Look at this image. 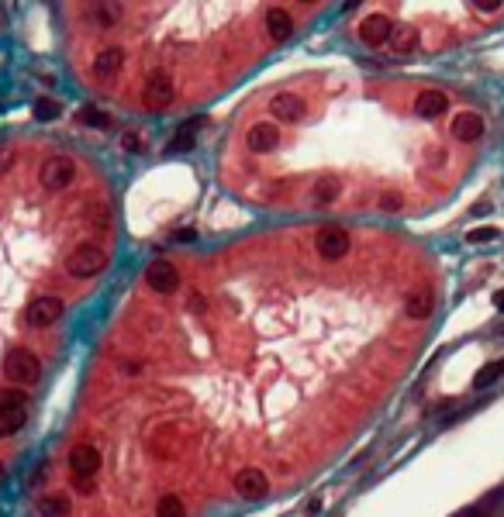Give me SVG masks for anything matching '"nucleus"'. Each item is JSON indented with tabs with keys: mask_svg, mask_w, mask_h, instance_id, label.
<instances>
[{
	"mask_svg": "<svg viewBox=\"0 0 504 517\" xmlns=\"http://www.w3.org/2000/svg\"><path fill=\"white\" fill-rule=\"evenodd\" d=\"M69 469H73V476L90 479V476L101 469V452H97L94 445H77V448L69 452Z\"/></svg>",
	"mask_w": 504,
	"mask_h": 517,
	"instance_id": "15",
	"label": "nucleus"
},
{
	"mask_svg": "<svg viewBox=\"0 0 504 517\" xmlns=\"http://www.w3.org/2000/svg\"><path fill=\"white\" fill-rule=\"evenodd\" d=\"M62 266H66L69 276H77V280H90V276L104 273L107 252L101 249V245H94V242H80V245H73V249L66 252Z\"/></svg>",
	"mask_w": 504,
	"mask_h": 517,
	"instance_id": "1",
	"label": "nucleus"
},
{
	"mask_svg": "<svg viewBox=\"0 0 504 517\" xmlns=\"http://www.w3.org/2000/svg\"><path fill=\"white\" fill-rule=\"evenodd\" d=\"M0 28H4V7H0Z\"/></svg>",
	"mask_w": 504,
	"mask_h": 517,
	"instance_id": "38",
	"label": "nucleus"
},
{
	"mask_svg": "<svg viewBox=\"0 0 504 517\" xmlns=\"http://www.w3.org/2000/svg\"><path fill=\"white\" fill-rule=\"evenodd\" d=\"M186 307L197 310V314H204V310H208V304H204V297H201V293H190V297H186Z\"/></svg>",
	"mask_w": 504,
	"mask_h": 517,
	"instance_id": "32",
	"label": "nucleus"
},
{
	"mask_svg": "<svg viewBox=\"0 0 504 517\" xmlns=\"http://www.w3.org/2000/svg\"><path fill=\"white\" fill-rule=\"evenodd\" d=\"M266 35L273 38V42H287L293 35V18L284 11V7H266Z\"/></svg>",
	"mask_w": 504,
	"mask_h": 517,
	"instance_id": "16",
	"label": "nucleus"
},
{
	"mask_svg": "<svg viewBox=\"0 0 504 517\" xmlns=\"http://www.w3.org/2000/svg\"><path fill=\"white\" fill-rule=\"evenodd\" d=\"M269 114H273V121L297 125V121L308 114V103H304V97H301V93L280 90V93H273V101H269Z\"/></svg>",
	"mask_w": 504,
	"mask_h": 517,
	"instance_id": "8",
	"label": "nucleus"
},
{
	"mask_svg": "<svg viewBox=\"0 0 504 517\" xmlns=\"http://www.w3.org/2000/svg\"><path fill=\"white\" fill-rule=\"evenodd\" d=\"M73 490L83 493V496H90V493H94V487H90V479H80V476H73Z\"/></svg>",
	"mask_w": 504,
	"mask_h": 517,
	"instance_id": "33",
	"label": "nucleus"
},
{
	"mask_svg": "<svg viewBox=\"0 0 504 517\" xmlns=\"http://www.w3.org/2000/svg\"><path fill=\"white\" fill-rule=\"evenodd\" d=\"M14 166V152H0V173H7Z\"/></svg>",
	"mask_w": 504,
	"mask_h": 517,
	"instance_id": "35",
	"label": "nucleus"
},
{
	"mask_svg": "<svg viewBox=\"0 0 504 517\" xmlns=\"http://www.w3.org/2000/svg\"><path fill=\"white\" fill-rule=\"evenodd\" d=\"M394 21L387 18V14H370L363 25H359V38L370 45V49H380V45H387L391 38H394Z\"/></svg>",
	"mask_w": 504,
	"mask_h": 517,
	"instance_id": "12",
	"label": "nucleus"
},
{
	"mask_svg": "<svg viewBox=\"0 0 504 517\" xmlns=\"http://www.w3.org/2000/svg\"><path fill=\"white\" fill-rule=\"evenodd\" d=\"M83 125H90V128H111V114H104V110H97V107H86L80 114Z\"/></svg>",
	"mask_w": 504,
	"mask_h": 517,
	"instance_id": "27",
	"label": "nucleus"
},
{
	"mask_svg": "<svg viewBox=\"0 0 504 517\" xmlns=\"http://www.w3.org/2000/svg\"><path fill=\"white\" fill-rule=\"evenodd\" d=\"M186 238H194V228H180L177 232V242H186Z\"/></svg>",
	"mask_w": 504,
	"mask_h": 517,
	"instance_id": "36",
	"label": "nucleus"
},
{
	"mask_svg": "<svg viewBox=\"0 0 504 517\" xmlns=\"http://www.w3.org/2000/svg\"><path fill=\"white\" fill-rule=\"evenodd\" d=\"M121 14H125L121 4H94V7H90V21L97 28H114L121 21Z\"/></svg>",
	"mask_w": 504,
	"mask_h": 517,
	"instance_id": "23",
	"label": "nucleus"
},
{
	"mask_svg": "<svg viewBox=\"0 0 504 517\" xmlns=\"http://www.w3.org/2000/svg\"><path fill=\"white\" fill-rule=\"evenodd\" d=\"M4 376H7L11 383L31 387V383H38V376H42V362H38V356H35L31 348H11V352L4 356Z\"/></svg>",
	"mask_w": 504,
	"mask_h": 517,
	"instance_id": "2",
	"label": "nucleus"
},
{
	"mask_svg": "<svg viewBox=\"0 0 504 517\" xmlns=\"http://www.w3.org/2000/svg\"><path fill=\"white\" fill-rule=\"evenodd\" d=\"M121 145H125L128 152H138V149H142V135H138V131H125V138H121Z\"/></svg>",
	"mask_w": 504,
	"mask_h": 517,
	"instance_id": "31",
	"label": "nucleus"
},
{
	"mask_svg": "<svg viewBox=\"0 0 504 517\" xmlns=\"http://www.w3.org/2000/svg\"><path fill=\"white\" fill-rule=\"evenodd\" d=\"M86 214H90V225H94V228H107V225H111V210H107L104 204H90Z\"/></svg>",
	"mask_w": 504,
	"mask_h": 517,
	"instance_id": "29",
	"label": "nucleus"
},
{
	"mask_svg": "<svg viewBox=\"0 0 504 517\" xmlns=\"http://www.w3.org/2000/svg\"><path fill=\"white\" fill-rule=\"evenodd\" d=\"M432 310H435V300H432L428 290H415V293H408V300H404V314H408L411 321H428Z\"/></svg>",
	"mask_w": 504,
	"mask_h": 517,
	"instance_id": "19",
	"label": "nucleus"
},
{
	"mask_svg": "<svg viewBox=\"0 0 504 517\" xmlns=\"http://www.w3.org/2000/svg\"><path fill=\"white\" fill-rule=\"evenodd\" d=\"M177 97V79L169 69H152L142 86V107L145 110H166Z\"/></svg>",
	"mask_w": 504,
	"mask_h": 517,
	"instance_id": "3",
	"label": "nucleus"
},
{
	"mask_svg": "<svg viewBox=\"0 0 504 517\" xmlns=\"http://www.w3.org/2000/svg\"><path fill=\"white\" fill-rule=\"evenodd\" d=\"M498 228H474V232L466 234V242H474V245H477V242H494V238H498Z\"/></svg>",
	"mask_w": 504,
	"mask_h": 517,
	"instance_id": "30",
	"label": "nucleus"
},
{
	"mask_svg": "<svg viewBox=\"0 0 504 517\" xmlns=\"http://www.w3.org/2000/svg\"><path fill=\"white\" fill-rule=\"evenodd\" d=\"M232 487H235V493L245 496V500H263L266 493H269V476H266L263 469H256V465H245V469L235 472Z\"/></svg>",
	"mask_w": 504,
	"mask_h": 517,
	"instance_id": "9",
	"label": "nucleus"
},
{
	"mask_svg": "<svg viewBox=\"0 0 504 517\" xmlns=\"http://www.w3.org/2000/svg\"><path fill=\"white\" fill-rule=\"evenodd\" d=\"M449 135L456 142H477L480 135H483V118H480L477 110H459V114L452 118Z\"/></svg>",
	"mask_w": 504,
	"mask_h": 517,
	"instance_id": "14",
	"label": "nucleus"
},
{
	"mask_svg": "<svg viewBox=\"0 0 504 517\" xmlns=\"http://www.w3.org/2000/svg\"><path fill=\"white\" fill-rule=\"evenodd\" d=\"M156 517H186V504L177 493H166V496H159V504H156Z\"/></svg>",
	"mask_w": 504,
	"mask_h": 517,
	"instance_id": "24",
	"label": "nucleus"
},
{
	"mask_svg": "<svg viewBox=\"0 0 504 517\" xmlns=\"http://www.w3.org/2000/svg\"><path fill=\"white\" fill-rule=\"evenodd\" d=\"M69 511H73V504H69L66 493H45L38 500V514L42 517H66Z\"/></svg>",
	"mask_w": 504,
	"mask_h": 517,
	"instance_id": "22",
	"label": "nucleus"
},
{
	"mask_svg": "<svg viewBox=\"0 0 504 517\" xmlns=\"http://www.w3.org/2000/svg\"><path fill=\"white\" fill-rule=\"evenodd\" d=\"M501 376H504V362H487L477 376H474V387L483 390V387H491L494 380H501Z\"/></svg>",
	"mask_w": 504,
	"mask_h": 517,
	"instance_id": "25",
	"label": "nucleus"
},
{
	"mask_svg": "<svg viewBox=\"0 0 504 517\" xmlns=\"http://www.w3.org/2000/svg\"><path fill=\"white\" fill-rule=\"evenodd\" d=\"M315 249H318L321 258H328V262H335V258H345L349 256V249H352V234L339 228V225H328V228H321L315 234Z\"/></svg>",
	"mask_w": 504,
	"mask_h": 517,
	"instance_id": "7",
	"label": "nucleus"
},
{
	"mask_svg": "<svg viewBox=\"0 0 504 517\" xmlns=\"http://www.w3.org/2000/svg\"><path fill=\"white\" fill-rule=\"evenodd\" d=\"M77 180V162L69 155H49L38 169V186L42 190H66Z\"/></svg>",
	"mask_w": 504,
	"mask_h": 517,
	"instance_id": "5",
	"label": "nucleus"
},
{
	"mask_svg": "<svg viewBox=\"0 0 504 517\" xmlns=\"http://www.w3.org/2000/svg\"><path fill=\"white\" fill-rule=\"evenodd\" d=\"M62 297H55V293H42V297H35L31 304L25 307V324L28 328H52L55 321L62 317Z\"/></svg>",
	"mask_w": 504,
	"mask_h": 517,
	"instance_id": "6",
	"label": "nucleus"
},
{
	"mask_svg": "<svg viewBox=\"0 0 504 517\" xmlns=\"http://www.w3.org/2000/svg\"><path fill=\"white\" fill-rule=\"evenodd\" d=\"M494 307L504 310V290H498V293H494Z\"/></svg>",
	"mask_w": 504,
	"mask_h": 517,
	"instance_id": "37",
	"label": "nucleus"
},
{
	"mask_svg": "<svg viewBox=\"0 0 504 517\" xmlns=\"http://www.w3.org/2000/svg\"><path fill=\"white\" fill-rule=\"evenodd\" d=\"M145 283L152 286L156 293H177V286H180V273H177V266L173 262H166V258H152L149 266H145Z\"/></svg>",
	"mask_w": 504,
	"mask_h": 517,
	"instance_id": "10",
	"label": "nucleus"
},
{
	"mask_svg": "<svg viewBox=\"0 0 504 517\" xmlns=\"http://www.w3.org/2000/svg\"><path fill=\"white\" fill-rule=\"evenodd\" d=\"M59 110H62V107H59L52 97H38V101H35V121H55Z\"/></svg>",
	"mask_w": 504,
	"mask_h": 517,
	"instance_id": "26",
	"label": "nucleus"
},
{
	"mask_svg": "<svg viewBox=\"0 0 504 517\" xmlns=\"http://www.w3.org/2000/svg\"><path fill=\"white\" fill-rule=\"evenodd\" d=\"M204 121H190V125H184V128L173 135V142L166 145V152L169 155H180V152H194V145H197V135L194 131L201 128Z\"/></svg>",
	"mask_w": 504,
	"mask_h": 517,
	"instance_id": "21",
	"label": "nucleus"
},
{
	"mask_svg": "<svg viewBox=\"0 0 504 517\" xmlns=\"http://www.w3.org/2000/svg\"><path fill=\"white\" fill-rule=\"evenodd\" d=\"M446 107H449V97H446L442 90H422V93L415 97V114H418V118H442Z\"/></svg>",
	"mask_w": 504,
	"mask_h": 517,
	"instance_id": "17",
	"label": "nucleus"
},
{
	"mask_svg": "<svg viewBox=\"0 0 504 517\" xmlns=\"http://www.w3.org/2000/svg\"><path fill=\"white\" fill-rule=\"evenodd\" d=\"M401 207H404V193H401V190H383V193H380V210L394 214Z\"/></svg>",
	"mask_w": 504,
	"mask_h": 517,
	"instance_id": "28",
	"label": "nucleus"
},
{
	"mask_svg": "<svg viewBox=\"0 0 504 517\" xmlns=\"http://www.w3.org/2000/svg\"><path fill=\"white\" fill-rule=\"evenodd\" d=\"M125 69V49L121 45H107L94 55V76L97 79H114Z\"/></svg>",
	"mask_w": 504,
	"mask_h": 517,
	"instance_id": "13",
	"label": "nucleus"
},
{
	"mask_svg": "<svg viewBox=\"0 0 504 517\" xmlns=\"http://www.w3.org/2000/svg\"><path fill=\"white\" fill-rule=\"evenodd\" d=\"M418 45H422V35H418V28L415 25H398L394 28V38H391L394 55H415Z\"/></svg>",
	"mask_w": 504,
	"mask_h": 517,
	"instance_id": "18",
	"label": "nucleus"
},
{
	"mask_svg": "<svg viewBox=\"0 0 504 517\" xmlns=\"http://www.w3.org/2000/svg\"><path fill=\"white\" fill-rule=\"evenodd\" d=\"M28 404L21 390H0V438H11L14 431L25 428Z\"/></svg>",
	"mask_w": 504,
	"mask_h": 517,
	"instance_id": "4",
	"label": "nucleus"
},
{
	"mask_svg": "<svg viewBox=\"0 0 504 517\" xmlns=\"http://www.w3.org/2000/svg\"><path fill=\"white\" fill-rule=\"evenodd\" d=\"M280 145V128L273 121H256L252 128L245 131V149L252 155H266Z\"/></svg>",
	"mask_w": 504,
	"mask_h": 517,
	"instance_id": "11",
	"label": "nucleus"
},
{
	"mask_svg": "<svg viewBox=\"0 0 504 517\" xmlns=\"http://www.w3.org/2000/svg\"><path fill=\"white\" fill-rule=\"evenodd\" d=\"M474 11L477 14H498V11H504V4H474Z\"/></svg>",
	"mask_w": 504,
	"mask_h": 517,
	"instance_id": "34",
	"label": "nucleus"
},
{
	"mask_svg": "<svg viewBox=\"0 0 504 517\" xmlns=\"http://www.w3.org/2000/svg\"><path fill=\"white\" fill-rule=\"evenodd\" d=\"M311 197H315V204H335V200H339V197H342V180H339V176H332V173H321L318 180H315V193H311Z\"/></svg>",
	"mask_w": 504,
	"mask_h": 517,
	"instance_id": "20",
	"label": "nucleus"
}]
</instances>
